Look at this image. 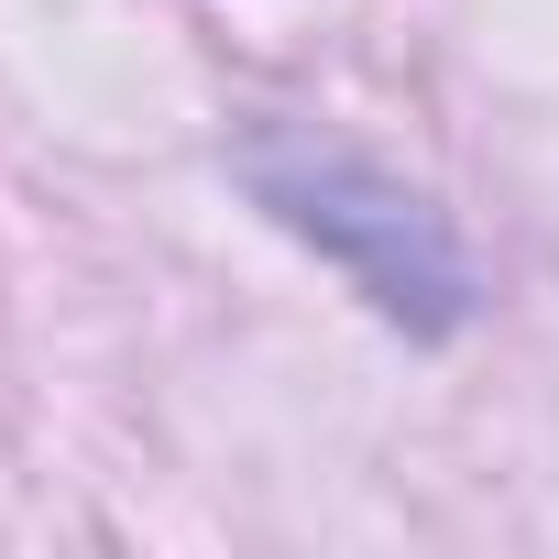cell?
<instances>
[{
	"label": "cell",
	"mask_w": 559,
	"mask_h": 559,
	"mask_svg": "<svg viewBox=\"0 0 559 559\" xmlns=\"http://www.w3.org/2000/svg\"><path fill=\"white\" fill-rule=\"evenodd\" d=\"M252 187H263V209L286 230H308L384 319H417V330H450L461 319V252H450V230L406 187H384L373 165L274 132V143H252Z\"/></svg>",
	"instance_id": "cell-1"
}]
</instances>
